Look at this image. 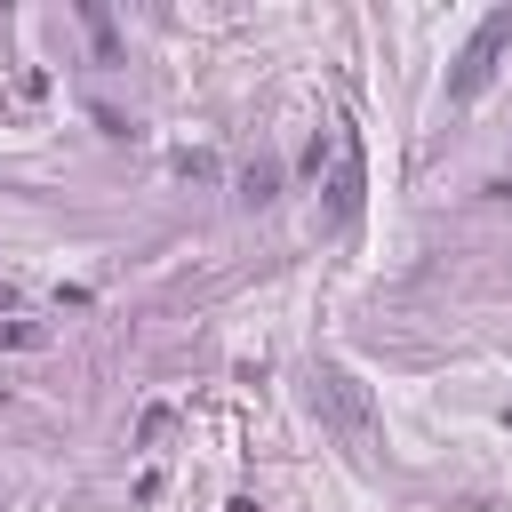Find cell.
<instances>
[{
	"label": "cell",
	"instance_id": "obj_5",
	"mask_svg": "<svg viewBox=\"0 0 512 512\" xmlns=\"http://www.w3.org/2000/svg\"><path fill=\"white\" fill-rule=\"evenodd\" d=\"M0 344L8 352H32V344H48V328L40 320H0Z\"/></svg>",
	"mask_w": 512,
	"mask_h": 512
},
{
	"label": "cell",
	"instance_id": "obj_2",
	"mask_svg": "<svg viewBox=\"0 0 512 512\" xmlns=\"http://www.w3.org/2000/svg\"><path fill=\"white\" fill-rule=\"evenodd\" d=\"M504 56H512V8H488V16H480V32L464 40L456 72H448V96H456V104H472V96L496 80V64H504Z\"/></svg>",
	"mask_w": 512,
	"mask_h": 512
},
{
	"label": "cell",
	"instance_id": "obj_7",
	"mask_svg": "<svg viewBox=\"0 0 512 512\" xmlns=\"http://www.w3.org/2000/svg\"><path fill=\"white\" fill-rule=\"evenodd\" d=\"M8 304H16V288H8V280H0V312H8Z\"/></svg>",
	"mask_w": 512,
	"mask_h": 512
},
{
	"label": "cell",
	"instance_id": "obj_4",
	"mask_svg": "<svg viewBox=\"0 0 512 512\" xmlns=\"http://www.w3.org/2000/svg\"><path fill=\"white\" fill-rule=\"evenodd\" d=\"M80 24H88V40H96V64H120V40H112V16H104L96 0L80 8Z\"/></svg>",
	"mask_w": 512,
	"mask_h": 512
},
{
	"label": "cell",
	"instance_id": "obj_1",
	"mask_svg": "<svg viewBox=\"0 0 512 512\" xmlns=\"http://www.w3.org/2000/svg\"><path fill=\"white\" fill-rule=\"evenodd\" d=\"M312 400H320V416L344 432V448H352V456H376V408H368V384H360L352 368L320 360V376H312Z\"/></svg>",
	"mask_w": 512,
	"mask_h": 512
},
{
	"label": "cell",
	"instance_id": "obj_3",
	"mask_svg": "<svg viewBox=\"0 0 512 512\" xmlns=\"http://www.w3.org/2000/svg\"><path fill=\"white\" fill-rule=\"evenodd\" d=\"M360 192H368V152H360V128L336 120L328 128V208H336V224L360 216Z\"/></svg>",
	"mask_w": 512,
	"mask_h": 512
},
{
	"label": "cell",
	"instance_id": "obj_6",
	"mask_svg": "<svg viewBox=\"0 0 512 512\" xmlns=\"http://www.w3.org/2000/svg\"><path fill=\"white\" fill-rule=\"evenodd\" d=\"M240 184H248V200H272V184H280V168H272V160H256V168H248Z\"/></svg>",
	"mask_w": 512,
	"mask_h": 512
}]
</instances>
